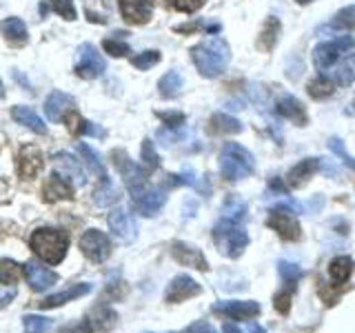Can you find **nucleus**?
<instances>
[{"label": "nucleus", "mask_w": 355, "mask_h": 333, "mask_svg": "<svg viewBox=\"0 0 355 333\" xmlns=\"http://www.w3.org/2000/svg\"><path fill=\"white\" fill-rule=\"evenodd\" d=\"M191 58H193L200 74L207 76V78H216L229 67L231 49L225 40L214 36V38H207L202 42H198L191 49Z\"/></svg>", "instance_id": "nucleus-1"}, {"label": "nucleus", "mask_w": 355, "mask_h": 333, "mask_svg": "<svg viewBox=\"0 0 355 333\" xmlns=\"http://www.w3.org/2000/svg\"><path fill=\"white\" fill-rule=\"evenodd\" d=\"M29 244L40 260H44L47 264H58L64 260L67 249H69V238H67V233H62L58 229L44 227V229H36L31 233Z\"/></svg>", "instance_id": "nucleus-2"}, {"label": "nucleus", "mask_w": 355, "mask_h": 333, "mask_svg": "<svg viewBox=\"0 0 355 333\" xmlns=\"http://www.w3.org/2000/svg\"><path fill=\"white\" fill-rule=\"evenodd\" d=\"M214 240H216V247L220 249V253H225L227 258H238L249 244L244 222L229 220V218H222L214 227Z\"/></svg>", "instance_id": "nucleus-3"}, {"label": "nucleus", "mask_w": 355, "mask_h": 333, "mask_svg": "<svg viewBox=\"0 0 355 333\" xmlns=\"http://www.w3.org/2000/svg\"><path fill=\"white\" fill-rule=\"evenodd\" d=\"M253 155L238 142H227L220 151V171L227 180L236 182L253 173Z\"/></svg>", "instance_id": "nucleus-4"}, {"label": "nucleus", "mask_w": 355, "mask_h": 333, "mask_svg": "<svg viewBox=\"0 0 355 333\" xmlns=\"http://www.w3.org/2000/svg\"><path fill=\"white\" fill-rule=\"evenodd\" d=\"M105 69V58L98 53V49L92 42H83L76 51V74L85 78V80H94V78L103 76Z\"/></svg>", "instance_id": "nucleus-5"}, {"label": "nucleus", "mask_w": 355, "mask_h": 333, "mask_svg": "<svg viewBox=\"0 0 355 333\" xmlns=\"http://www.w3.org/2000/svg\"><path fill=\"white\" fill-rule=\"evenodd\" d=\"M353 47V38L351 36H340V38H333L329 42H322L313 49V65L318 71H327L333 62H338V58L349 51Z\"/></svg>", "instance_id": "nucleus-6"}, {"label": "nucleus", "mask_w": 355, "mask_h": 333, "mask_svg": "<svg viewBox=\"0 0 355 333\" xmlns=\"http://www.w3.org/2000/svg\"><path fill=\"white\" fill-rule=\"evenodd\" d=\"M111 158H114L116 169L122 173V178H125V182H127L131 194H136L142 187H147V171H144L140 164L133 162L125 151L116 149L114 153H111Z\"/></svg>", "instance_id": "nucleus-7"}, {"label": "nucleus", "mask_w": 355, "mask_h": 333, "mask_svg": "<svg viewBox=\"0 0 355 333\" xmlns=\"http://www.w3.org/2000/svg\"><path fill=\"white\" fill-rule=\"evenodd\" d=\"M80 251L92 262H105L111 253V240L107 233L98 231V229H89L80 238Z\"/></svg>", "instance_id": "nucleus-8"}, {"label": "nucleus", "mask_w": 355, "mask_h": 333, "mask_svg": "<svg viewBox=\"0 0 355 333\" xmlns=\"http://www.w3.org/2000/svg\"><path fill=\"white\" fill-rule=\"evenodd\" d=\"M133 196V207H136L142 216H155L164 207V191L158 187H142L140 191L131 194Z\"/></svg>", "instance_id": "nucleus-9"}, {"label": "nucleus", "mask_w": 355, "mask_h": 333, "mask_svg": "<svg viewBox=\"0 0 355 333\" xmlns=\"http://www.w3.org/2000/svg\"><path fill=\"white\" fill-rule=\"evenodd\" d=\"M107 222H109V229L114 231V236H118L120 240H125V242L136 240V236H138V222L133 220V216L127 214L125 209L111 211Z\"/></svg>", "instance_id": "nucleus-10"}, {"label": "nucleus", "mask_w": 355, "mask_h": 333, "mask_svg": "<svg viewBox=\"0 0 355 333\" xmlns=\"http://www.w3.org/2000/svg\"><path fill=\"white\" fill-rule=\"evenodd\" d=\"M291 214L293 211L275 207L273 214L269 216V227L273 231H277V236L284 238V240H297L300 238V222Z\"/></svg>", "instance_id": "nucleus-11"}, {"label": "nucleus", "mask_w": 355, "mask_h": 333, "mask_svg": "<svg viewBox=\"0 0 355 333\" xmlns=\"http://www.w3.org/2000/svg\"><path fill=\"white\" fill-rule=\"evenodd\" d=\"M202 289H200V284L193 280V278L189 275H175L171 284L166 287V302H184V300L189 298H196Z\"/></svg>", "instance_id": "nucleus-12"}, {"label": "nucleus", "mask_w": 355, "mask_h": 333, "mask_svg": "<svg viewBox=\"0 0 355 333\" xmlns=\"http://www.w3.org/2000/svg\"><path fill=\"white\" fill-rule=\"evenodd\" d=\"M218 314H225L233 320H251L260 316V305L253 300H229V302H220L214 307Z\"/></svg>", "instance_id": "nucleus-13"}, {"label": "nucleus", "mask_w": 355, "mask_h": 333, "mask_svg": "<svg viewBox=\"0 0 355 333\" xmlns=\"http://www.w3.org/2000/svg\"><path fill=\"white\" fill-rule=\"evenodd\" d=\"M120 14L131 25H144L153 14L151 0H120Z\"/></svg>", "instance_id": "nucleus-14"}, {"label": "nucleus", "mask_w": 355, "mask_h": 333, "mask_svg": "<svg viewBox=\"0 0 355 333\" xmlns=\"http://www.w3.org/2000/svg\"><path fill=\"white\" fill-rule=\"evenodd\" d=\"M25 275H27V282L33 291H44V289H49L51 284L58 282V275H55L51 269L47 266H42L40 262L31 260L25 264Z\"/></svg>", "instance_id": "nucleus-15"}, {"label": "nucleus", "mask_w": 355, "mask_h": 333, "mask_svg": "<svg viewBox=\"0 0 355 333\" xmlns=\"http://www.w3.org/2000/svg\"><path fill=\"white\" fill-rule=\"evenodd\" d=\"M171 253H173V258L180 264H184V266H193V269H198V271H207L209 269L207 258L202 255V251L191 247V244H187V242H173L171 244Z\"/></svg>", "instance_id": "nucleus-16"}, {"label": "nucleus", "mask_w": 355, "mask_h": 333, "mask_svg": "<svg viewBox=\"0 0 355 333\" xmlns=\"http://www.w3.org/2000/svg\"><path fill=\"white\" fill-rule=\"evenodd\" d=\"M73 105H76V98L64 94V92H53L47 100H44V114L51 122H58V120H64V116L73 111Z\"/></svg>", "instance_id": "nucleus-17"}, {"label": "nucleus", "mask_w": 355, "mask_h": 333, "mask_svg": "<svg viewBox=\"0 0 355 333\" xmlns=\"http://www.w3.org/2000/svg\"><path fill=\"white\" fill-rule=\"evenodd\" d=\"M53 164H55V171H58L60 176H64V178H69V180L76 187H83L87 182L83 166H80V162L73 158V155H69V153H55Z\"/></svg>", "instance_id": "nucleus-18"}, {"label": "nucleus", "mask_w": 355, "mask_h": 333, "mask_svg": "<svg viewBox=\"0 0 355 333\" xmlns=\"http://www.w3.org/2000/svg\"><path fill=\"white\" fill-rule=\"evenodd\" d=\"M42 151L38 147H33V144H29V147L20 149L18 153V171L22 178H33L38 176L40 169H42Z\"/></svg>", "instance_id": "nucleus-19"}, {"label": "nucleus", "mask_w": 355, "mask_h": 333, "mask_svg": "<svg viewBox=\"0 0 355 333\" xmlns=\"http://www.w3.org/2000/svg\"><path fill=\"white\" fill-rule=\"evenodd\" d=\"M89 291H92V284L83 282V284H76L71 289H67V291H60V293H53L49 298H44V300H40L38 305H40V309H55V307H62L67 302H71V300H76V298L87 296Z\"/></svg>", "instance_id": "nucleus-20"}, {"label": "nucleus", "mask_w": 355, "mask_h": 333, "mask_svg": "<svg viewBox=\"0 0 355 333\" xmlns=\"http://www.w3.org/2000/svg\"><path fill=\"white\" fill-rule=\"evenodd\" d=\"M73 198V189L71 185L64 180V176L60 173H51L47 178V182H44V200H71Z\"/></svg>", "instance_id": "nucleus-21"}, {"label": "nucleus", "mask_w": 355, "mask_h": 333, "mask_svg": "<svg viewBox=\"0 0 355 333\" xmlns=\"http://www.w3.org/2000/svg\"><path fill=\"white\" fill-rule=\"evenodd\" d=\"M318 166H320V158H304V160H300L291 171H288L286 176V182L300 189V187H304L309 178H313V173L318 171Z\"/></svg>", "instance_id": "nucleus-22"}, {"label": "nucleus", "mask_w": 355, "mask_h": 333, "mask_svg": "<svg viewBox=\"0 0 355 333\" xmlns=\"http://www.w3.org/2000/svg\"><path fill=\"white\" fill-rule=\"evenodd\" d=\"M275 111H277L280 116H284V118H288V120H293L295 125H300V127H304V125H306V111H304L302 103H300V100L293 98V96H284V98L277 100Z\"/></svg>", "instance_id": "nucleus-23"}, {"label": "nucleus", "mask_w": 355, "mask_h": 333, "mask_svg": "<svg viewBox=\"0 0 355 333\" xmlns=\"http://www.w3.org/2000/svg\"><path fill=\"white\" fill-rule=\"evenodd\" d=\"M11 116H14V120L20 122V125H25L27 129H31L33 133H40V136H44V133H47V125H44L42 118L31 107L18 105V107L11 109Z\"/></svg>", "instance_id": "nucleus-24"}, {"label": "nucleus", "mask_w": 355, "mask_h": 333, "mask_svg": "<svg viewBox=\"0 0 355 333\" xmlns=\"http://www.w3.org/2000/svg\"><path fill=\"white\" fill-rule=\"evenodd\" d=\"M118 200H120V189L111 182L109 178H103L94 191V203L98 207H111V205H116Z\"/></svg>", "instance_id": "nucleus-25"}, {"label": "nucleus", "mask_w": 355, "mask_h": 333, "mask_svg": "<svg viewBox=\"0 0 355 333\" xmlns=\"http://www.w3.org/2000/svg\"><path fill=\"white\" fill-rule=\"evenodd\" d=\"M353 273V260L349 255H338L336 260H331L329 264V275L336 284H344L349 280V275Z\"/></svg>", "instance_id": "nucleus-26"}, {"label": "nucleus", "mask_w": 355, "mask_h": 333, "mask_svg": "<svg viewBox=\"0 0 355 333\" xmlns=\"http://www.w3.org/2000/svg\"><path fill=\"white\" fill-rule=\"evenodd\" d=\"M277 33H280V20L269 16L266 22L262 25V31H260V38H258V47L262 51H271L273 44L277 42Z\"/></svg>", "instance_id": "nucleus-27"}, {"label": "nucleus", "mask_w": 355, "mask_h": 333, "mask_svg": "<svg viewBox=\"0 0 355 333\" xmlns=\"http://www.w3.org/2000/svg\"><path fill=\"white\" fill-rule=\"evenodd\" d=\"M329 78L336 85H342V87L353 85L355 83V51L340 67H336V71H329Z\"/></svg>", "instance_id": "nucleus-28"}, {"label": "nucleus", "mask_w": 355, "mask_h": 333, "mask_svg": "<svg viewBox=\"0 0 355 333\" xmlns=\"http://www.w3.org/2000/svg\"><path fill=\"white\" fill-rule=\"evenodd\" d=\"M0 31L11 42H25L27 40V25L20 18H7L0 22Z\"/></svg>", "instance_id": "nucleus-29"}, {"label": "nucleus", "mask_w": 355, "mask_h": 333, "mask_svg": "<svg viewBox=\"0 0 355 333\" xmlns=\"http://www.w3.org/2000/svg\"><path fill=\"white\" fill-rule=\"evenodd\" d=\"M76 149L80 151V155L85 158L87 166L100 178V180H103V178H107V169H105L103 160H100V153H98V151H94V149L89 147V144H85V142H78V144H76Z\"/></svg>", "instance_id": "nucleus-30"}, {"label": "nucleus", "mask_w": 355, "mask_h": 333, "mask_svg": "<svg viewBox=\"0 0 355 333\" xmlns=\"http://www.w3.org/2000/svg\"><path fill=\"white\" fill-rule=\"evenodd\" d=\"M158 89H160L162 98H175L178 94H180V89H182V76L178 71L164 74L160 78V83H158Z\"/></svg>", "instance_id": "nucleus-31"}, {"label": "nucleus", "mask_w": 355, "mask_h": 333, "mask_svg": "<svg viewBox=\"0 0 355 333\" xmlns=\"http://www.w3.org/2000/svg\"><path fill=\"white\" fill-rule=\"evenodd\" d=\"M222 218L244 222V218H247V203H244V200L238 198V196H229L225 207H222Z\"/></svg>", "instance_id": "nucleus-32"}, {"label": "nucleus", "mask_w": 355, "mask_h": 333, "mask_svg": "<svg viewBox=\"0 0 355 333\" xmlns=\"http://www.w3.org/2000/svg\"><path fill=\"white\" fill-rule=\"evenodd\" d=\"M211 129L218 131V133H240L242 122L227 116V114H216L214 118H211Z\"/></svg>", "instance_id": "nucleus-33"}, {"label": "nucleus", "mask_w": 355, "mask_h": 333, "mask_svg": "<svg viewBox=\"0 0 355 333\" xmlns=\"http://www.w3.org/2000/svg\"><path fill=\"white\" fill-rule=\"evenodd\" d=\"M306 89L313 98L322 100V98H329L333 92H336V83H333L329 76H320V78H315V80H311Z\"/></svg>", "instance_id": "nucleus-34"}, {"label": "nucleus", "mask_w": 355, "mask_h": 333, "mask_svg": "<svg viewBox=\"0 0 355 333\" xmlns=\"http://www.w3.org/2000/svg\"><path fill=\"white\" fill-rule=\"evenodd\" d=\"M22 275V266L14 260L9 258H3L0 260V280L7 282V284H16Z\"/></svg>", "instance_id": "nucleus-35"}, {"label": "nucleus", "mask_w": 355, "mask_h": 333, "mask_svg": "<svg viewBox=\"0 0 355 333\" xmlns=\"http://www.w3.org/2000/svg\"><path fill=\"white\" fill-rule=\"evenodd\" d=\"M22 329H25V333H47L51 329V320L29 314L22 318Z\"/></svg>", "instance_id": "nucleus-36"}, {"label": "nucleus", "mask_w": 355, "mask_h": 333, "mask_svg": "<svg viewBox=\"0 0 355 333\" xmlns=\"http://www.w3.org/2000/svg\"><path fill=\"white\" fill-rule=\"evenodd\" d=\"M329 29H355V7H344L329 22Z\"/></svg>", "instance_id": "nucleus-37"}, {"label": "nucleus", "mask_w": 355, "mask_h": 333, "mask_svg": "<svg viewBox=\"0 0 355 333\" xmlns=\"http://www.w3.org/2000/svg\"><path fill=\"white\" fill-rule=\"evenodd\" d=\"M277 271H280V278L284 284H295L300 278H302V269H300L297 264H291V262H280L277 264Z\"/></svg>", "instance_id": "nucleus-38"}, {"label": "nucleus", "mask_w": 355, "mask_h": 333, "mask_svg": "<svg viewBox=\"0 0 355 333\" xmlns=\"http://www.w3.org/2000/svg\"><path fill=\"white\" fill-rule=\"evenodd\" d=\"M51 7L55 14H60L64 20H76V16H78L73 0H51Z\"/></svg>", "instance_id": "nucleus-39"}, {"label": "nucleus", "mask_w": 355, "mask_h": 333, "mask_svg": "<svg viewBox=\"0 0 355 333\" xmlns=\"http://www.w3.org/2000/svg\"><path fill=\"white\" fill-rule=\"evenodd\" d=\"M158 60H160L158 51H144V53H138V56H133V58H131V62H133L136 69H149V67H153Z\"/></svg>", "instance_id": "nucleus-40"}, {"label": "nucleus", "mask_w": 355, "mask_h": 333, "mask_svg": "<svg viewBox=\"0 0 355 333\" xmlns=\"http://www.w3.org/2000/svg\"><path fill=\"white\" fill-rule=\"evenodd\" d=\"M142 158H144V166H147V173H149V171H153L155 166L160 164L158 153H155L153 142H151V140H144V142H142Z\"/></svg>", "instance_id": "nucleus-41"}, {"label": "nucleus", "mask_w": 355, "mask_h": 333, "mask_svg": "<svg viewBox=\"0 0 355 333\" xmlns=\"http://www.w3.org/2000/svg\"><path fill=\"white\" fill-rule=\"evenodd\" d=\"M293 289H295V284H288L286 287V291H282V293H277L275 296V309L280 311V314H288V309H291V298H293Z\"/></svg>", "instance_id": "nucleus-42"}, {"label": "nucleus", "mask_w": 355, "mask_h": 333, "mask_svg": "<svg viewBox=\"0 0 355 333\" xmlns=\"http://www.w3.org/2000/svg\"><path fill=\"white\" fill-rule=\"evenodd\" d=\"M329 149H331L333 153H338L340 158L351 166V169H355V158L347 153V149H344V144H342L340 138H331V140H329Z\"/></svg>", "instance_id": "nucleus-43"}, {"label": "nucleus", "mask_w": 355, "mask_h": 333, "mask_svg": "<svg viewBox=\"0 0 355 333\" xmlns=\"http://www.w3.org/2000/svg\"><path fill=\"white\" fill-rule=\"evenodd\" d=\"M169 5L178 11H184V14H193L205 5V0H169Z\"/></svg>", "instance_id": "nucleus-44"}, {"label": "nucleus", "mask_w": 355, "mask_h": 333, "mask_svg": "<svg viewBox=\"0 0 355 333\" xmlns=\"http://www.w3.org/2000/svg\"><path fill=\"white\" fill-rule=\"evenodd\" d=\"M105 49H107L111 56H116V58H120V56H127V53H131L129 44H127V42H122V40H116V38H109V40H105Z\"/></svg>", "instance_id": "nucleus-45"}, {"label": "nucleus", "mask_w": 355, "mask_h": 333, "mask_svg": "<svg viewBox=\"0 0 355 333\" xmlns=\"http://www.w3.org/2000/svg\"><path fill=\"white\" fill-rule=\"evenodd\" d=\"M16 287L14 284H7V282H3V280H0V309H3V307H7L9 302H11V300H14L16 298Z\"/></svg>", "instance_id": "nucleus-46"}, {"label": "nucleus", "mask_w": 355, "mask_h": 333, "mask_svg": "<svg viewBox=\"0 0 355 333\" xmlns=\"http://www.w3.org/2000/svg\"><path fill=\"white\" fill-rule=\"evenodd\" d=\"M184 333H218V331L211 327L207 320H198V322H193V325H189Z\"/></svg>", "instance_id": "nucleus-47"}, {"label": "nucleus", "mask_w": 355, "mask_h": 333, "mask_svg": "<svg viewBox=\"0 0 355 333\" xmlns=\"http://www.w3.org/2000/svg\"><path fill=\"white\" fill-rule=\"evenodd\" d=\"M80 133H87V136H96V138H103L105 136V129H100L94 122H83V131Z\"/></svg>", "instance_id": "nucleus-48"}, {"label": "nucleus", "mask_w": 355, "mask_h": 333, "mask_svg": "<svg viewBox=\"0 0 355 333\" xmlns=\"http://www.w3.org/2000/svg\"><path fill=\"white\" fill-rule=\"evenodd\" d=\"M164 122H166V127H180L182 122H184V116L182 114H162Z\"/></svg>", "instance_id": "nucleus-49"}, {"label": "nucleus", "mask_w": 355, "mask_h": 333, "mask_svg": "<svg viewBox=\"0 0 355 333\" xmlns=\"http://www.w3.org/2000/svg\"><path fill=\"white\" fill-rule=\"evenodd\" d=\"M222 333H242L236 325H231V322H227L225 327H222Z\"/></svg>", "instance_id": "nucleus-50"}, {"label": "nucleus", "mask_w": 355, "mask_h": 333, "mask_svg": "<svg viewBox=\"0 0 355 333\" xmlns=\"http://www.w3.org/2000/svg\"><path fill=\"white\" fill-rule=\"evenodd\" d=\"M251 333H266L262 327H258V325H251Z\"/></svg>", "instance_id": "nucleus-51"}, {"label": "nucleus", "mask_w": 355, "mask_h": 333, "mask_svg": "<svg viewBox=\"0 0 355 333\" xmlns=\"http://www.w3.org/2000/svg\"><path fill=\"white\" fill-rule=\"evenodd\" d=\"M297 3H300V5H306V3H311V0H297Z\"/></svg>", "instance_id": "nucleus-52"}, {"label": "nucleus", "mask_w": 355, "mask_h": 333, "mask_svg": "<svg viewBox=\"0 0 355 333\" xmlns=\"http://www.w3.org/2000/svg\"><path fill=\"white\" fill-rule=\"evenodd\" d=\"M0 96H3V83H0Z\"/></svg>", "instance_id": "nucleus-53"}]
</instances>
